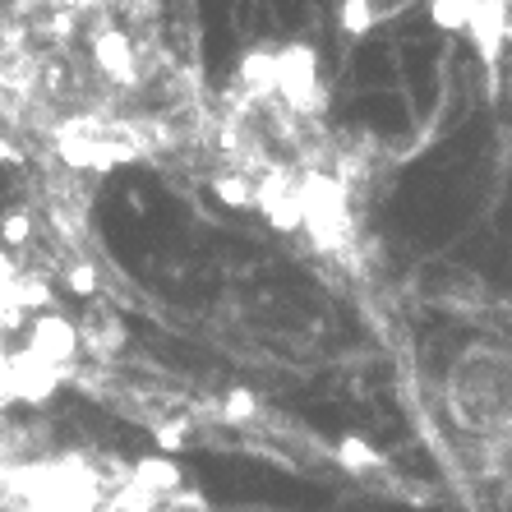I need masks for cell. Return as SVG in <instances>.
Listing matches in <instances>:
<instances>
[{
	"label": "cell",
	"mask_w": 512,
	"mask_h": 512,
	"mask_svg": "<svg viewBox=\"0 0 512 512\" xmlns=\"http://www.w3.org/2000/svg\"><path fill=\"white\" fill-rule=\"evenodd\" d=\"M434 411L453 462L489 512H512V342L476 333L443 360Z\"/></svg>",
	"instance_id": "1"
}]
</instances>
